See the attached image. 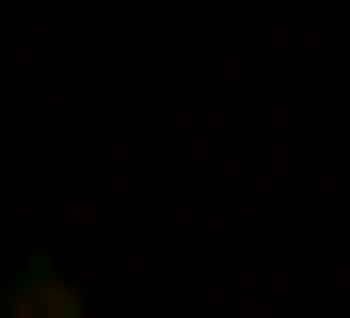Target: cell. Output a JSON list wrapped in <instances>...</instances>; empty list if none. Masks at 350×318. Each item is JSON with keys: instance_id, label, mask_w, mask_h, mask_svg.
Masks as SVG:
<instances>
[{"instance_id": "1", "label": "cell", "mask_w": 350, "mask_h": 318, "mask_svg": "<svg viewBox=\"0 0 350 318\" xmlns=\"http://www.w3.org/2000/svg\"><path fill=\"white\" fill-rule=\"evenodd\" d=\"M0 318H80V271H16V287H0Z\"/></svg>"}]
</instances>
